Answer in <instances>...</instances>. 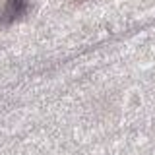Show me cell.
<instances>
[{"mask_svg":"<svg viewBox=\"0 0 155 155\" xmlns=\"http://www.w3.org/2000/svg\"><path fill=\"white\" fill-rule=\"evenodd\" d=\"M29 0H6V6L0 12V25H10L21 16H25Z\"/></svg>","mask_w":155,"mask_h":155,"instance_id":"obj_1","label":"cell"}]
</instances>
